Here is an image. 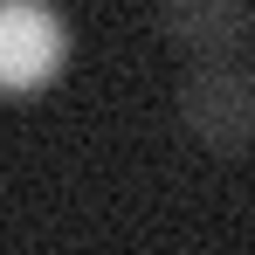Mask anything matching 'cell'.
<instances>
[{
	"instance_id": "6da1fadb",
	"label": "cell",
	"mask_w": 255,
	"mask_h": 255,
	"mask_svg": "<svg viewBox=\"0 0 255 255\" xmlns=\"http://www.w3.org/2000/svg\"><path fill=\"white\" fill-rule=\"evenodd\" d=\"M179 118H186V131H193L200 145H214V152H242V145H255V62H249V55L186 62Z\"/></svg>"
},
{
	"instance_id": "7a4b0ae2",
	"label": "cell",
	"mask_w": 255,
	"mask_h": 255,
	"mask_svg": "<svg viewBox=\"0 0 255 255\" xmlns=\"http://www.w3.org/2000/svg\"><path fill=\"white\" fill-rule=\"evenodd\" d=\"M69 28L48 0H0V90H35L62 69Z\"/></svg>"
},
{
	"instance_id": "3957f363",
	"label": "cell",
	"mask_w": 255,
	"mask_h": 255,
	"mask_svg": "<svg viewBox=\"0 0 255 255\" xmlns=\"http://www.w3.org/2000/svg\"><path fill=\"white\" fill-rule=\"evenodd\" d=\"M159 35L186 62L242 55V42L255 35V0H159Z\"/></svg>"
}]
</instances>
